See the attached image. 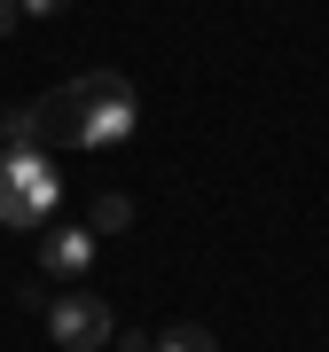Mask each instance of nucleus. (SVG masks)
<instances>
[{
	"instance_id": "nucleus-6",
	"label": "nucleus",
	"mask_w": 329,
	"mask_h": 352,
	"mask_svg": "<svg viewBox=\"0 0 329 352\" xmlns=\"http://www.w3.org/2000/svg\"><path fill=\"white\" fill-rule=\"evenodd\" d=\"M134 227V204L126 196H94V235H126Z\"/></svg>"
},
{
	"instance_id": "nucleus-7",
	"label": "nucleus",
	"mask_w": 329,
	"mask_h": 352,
	"mask_svg": "<svg viewBox=\"0 0 329 352\" xmlns=\"http://www.w3.org/2000/svg\"><path fill=\"white\" fill-rule=\"evenodd\" d=\"M110 344H118V352H149L157 337H141V329H118V337H110Z\"/></svg>"
},
{
	"instance_id": "nucleus-4",
	"label": "nucleus",
	"mask_w": 329,
	"mask_h": 352,
	"mask_svg": "<svg viewBox=\"0 0 329 352\" xmlns=\"http://www.w3.org/2000/svg\"><path fill=\"white\" fill-rule=\"evenodd\" d=\"M87 266H94V227H47V235H39V274L78 282Z\"/></svg>"
},
{
	"instance_id": "nucleus-8",
	"label": "nucleus",
	"mask_w": 329,
	"mask_h": 352,
	"mask_svg": "<svg viewBox=\"0 0 329 352\" xmlns=\"http://www.w3.org/2000/svg\"><path fill=\"white\" fill-rule=\"evenodd\" d=\"M16 24H24V0H0V39H8Z\"/></svg>"
},
{
	"instance_id": "nucleus-3",
	"label": "nucleus",
	"mask_w": 329,
	"mask_h": 352,
	"mask_svg": "<svg viewBox=\"0 0 329 352\" xmlns=\"http://www.w3.org/2000/svg\"><path fill=\"white\" fill-rule=\"evenodd\" d=\"M47 314V337L63 344V352H102L118 337V321H110V305L94 298V289H63V298H47L39 305Z\"/></svg>"
},
{
	"instance_id": "nucleus-2",
	"label": "nucleus",
	"mask_w": 329,
	"mask_h": 352,
	"mask_svg": "<svg viewBox=\"0 0 329 352\" xmlns=\"http://www.w3.org/2000/svg\"><path fill=\"white\" fill-rule=\"evenodd\" d=\"M63 196L47 149H0V227H39Z\"/></svg>"
},
{
	"instance_id": "nucleus-9",
	"label": "nucleus",
	"mask_w": 329,
	"mask_h": 352,
	"mask_svg": "<svg viewBox=\"0 0 329 352\" xmlns=\"http://www.w3.org/2000/svg\"><path fill=\"white\" fill-rule=\"evenodd\" d=\"M71 0H24V16H63Z\"/></svg>"
},
{
	"instance_id": "nucleus-5",
	"label": "nucleus",
	"mask_w": 329,
	"mask_h": 352,
	"mask_svg": "<svg viewBox=\"0 0 329 352\" xmlns=\"http://www.w3.org/2000/svg\"><path fill=\"white\" fill-rule=\"evenodd\" d=\"M149 352H220V337H212V329H196V321H173Z\"/></svg>"
},
{
	"instance_id": "nucleus-1",
	"label": "nucleus",
	"mask_w": 329,
	"mask_h": 352,
	"mask_svg": "<svg viewBox=\"0 0 329 352\" xmlns=\"http://www.w3.org/2000/svg\"><path fill=\"white\" fill-rule=\"evenodd\" d=\"M71 94H78V149H118V141L141 126V102H134V87L118 71L71 78Z\"/></svg>"
},
{
	"instance_id": "nucleus-10",
	"label": "nucleus",
	"mask_w": 329,
	"mask_h": 352,
	"mask_svg": "<svg viewBox=\"0 0 329 352\" xmlns=\"http://www.w3.org/2000/svg\"><path fill=\"white\" fill-rule=\"evenodd\" d=\"M0 149H8V110H0Z\"/></svg>"
}]
</instances>
